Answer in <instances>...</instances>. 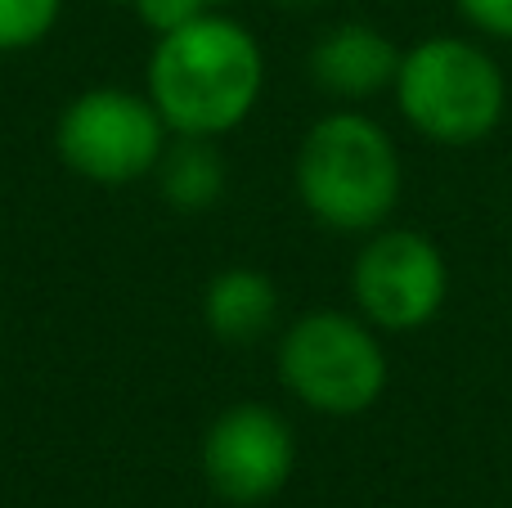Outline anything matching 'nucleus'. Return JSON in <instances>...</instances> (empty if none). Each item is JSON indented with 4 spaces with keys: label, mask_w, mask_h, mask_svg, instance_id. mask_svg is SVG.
Returning a JSON list of instances; mask_svg holds the SVG:
<instances>
[{
    "label": "nucleus",
    "mask_w": 512,
    "mask_h": 508,
    "mask_svg": "<svg viewBox=\"0 0 512 508\" xmlns=\"http://www.w3.org/2000/svg\"><path fill=\"white\" fill-rule=\"evenodd\" d=\"M265 90V54L239 18L216 9L158 36L149 59V99L171 135L239 131Z\"/></svg>",
    "instance_id": "1"
},
{
    "label": "nucleus",
    "mask_w": 512,
    "mask_h": 508,
    "mask_svg": "<svg viewBox=\"0 0 512 508\" xmlns=\"http://www.w3.org/2000/svg\"><path fill=\"white\" fill-rule=\"evenodd\" d=\"M292 185L310 221L333 234H373L396 216L405 162L387 126L369 113H328L301 135Z\"/></svg>",
    "instance_id": "2"
},
{
    "label": "nucleus",
    "mask_w": 512,
    "mask_h": 508,
    "mask_svg": "<svg viewBox=\"0 0 512 508\" xmlns=\"http://www.w3.org/2000/svg\"><path fill=\"white\" fill-rule=\"evenodd\" d=\"M391 99L409 131L441 149H468L499 131L508 113V77L472 36H423L400 54Z\"/></svg>",
    "instance_id": "3"
},
{
    "label": "nucleus",
    "mask_w": 512,
    "mask_h": 508,
    "mask_svg": "<svg viewBox=\"0 0 512 508\" xmlns=\"http://www.w3.org/2000/svg\"><path fill=\"white\" fill-rule=\"evenodd\" d=\"M387 378L391 365L382 333L364 315L310 311L279 338V383L306 410L328 419L369 414L387 392Z\"/></svg>",
    "instance_id": "4"
},
{
    "label": "nucleus",
    "mask_w": 512,
    "mask_h": 508,
    "mask_svg": "<svg viewBox=\"0 0 512 508\" xmlns=\"http://www.w3.org/2000/svg\"><path fill=\"white\" fill-rule=\"evenodd\" d=\"M171 131L149 95H135L122 86L81 90L72 104H63L54 122V153L72 176L104 189L135 185L153 176Z\"/></svg>",
    "instance_id": "5"
},
{
    "label": "nucleus",
    "mask_w": 512,
    "mask_h": 508,
    "mask_svg": "<svg viewBox=\"0 0 512 508\" xmlns=\"http://www.w3.org/2000/svg\"><path fill=\"white\" fill-rule=\"evenodd\" d=\"M351 297L378 333H418L445 311L450 261L423 230L382 225L355 252Z\"/></svg>",
    "instance_id": "6"
},
{
    "label": "nucleus",
    "mask_w": 512,
    "mask_h": 508,
    "mask_svg": "<svg viewBox=\"0 0 512 508\" xmlns=\"http://www.w3.org/2000/svg\"><path fill=\"white\" fill-rule=\"evenodd\" d=\"M297 468V437L279 410L239 401L203 432V477L225 504H265L288 486Z\"/></svg>",
    "instance_id": "7"
},
{
    "label": "nucleus",
    "mask_w": 512,
    "mask_h": 508,
    "mask_svg": "<svg viewBox=\"0 0 512 508\" xmlns=\"http://www.w3.org/2000/svg\"><path fill=\"white\" fill-rule=\"evenodd\" d=\"M400 45L391 41L382 27L373 23H337L310 45V81H315L324 95L346 99V104H360V99L387 95L396 86L400 72Z\"/></svg>",
    "instance_id": "8"
},
{
    "label": "nucleus",
    "mask_w": 512,
    "mask_h": 508,
    "mask_svg": "<svg viewBox=\"0 0 512 508\" xmlns=\"http://www.w3.org/2000/svg\"><path fill=\"white\" fill-rule=\"evenodd\" d=\"M203 324L212 329V338L230 342V347L261 342L279 324V288H274V279L265 270L252 266L221 270L203 288Z\"/></svg>",
    "instance_id": "9"
},
{
    "label": "nucleus",
    "mask_w": 512,
    "mask_h": 508,
    "mask_svg": "<svg viewBox=\"0 0 512 508\" xmlns=\"http://www.w3.org/2000/svg\"><path fill=\"white\" fill-rule=\"evenodd\" d=\"M153 176H158L162 203L176 207V212H207L212 203H221L225 185H230L221 149L212 140H198V135L167 140Z\"/></svg>",
    "instance_id": "10"
},
{
    "label": "nucleus",
    "mask_w": 512,
    "mask_h": 508,
    "mask_svg": "<svg viewBox=\"0 0 512 508\" xmlns=\"http://www.w3.org/2000/svg\"><path fill=\"white\" fill-rule=\"evenodd\" d=\"M63 0H0V54H23L54 32Z\"/></svg>",
    "instance_id": "11"
},
{
    "label": "nucleus",
    "mask_w": 512,
    "mask_h": 508,
    "mask_svg": "<svg viewBox=\"0 0 512 508\" xmlns=\"http://www.w3.org/2000/svg\"><path fill=\"white\" fill-rule=\"evenodd\" d=\"M131 5H135V14L144 18V27L158 36L176 32V27L194 23L198 14H207L203 0H131Z\"/></svg>",
    "instance_id": "12"
},
{
    "label": "nucleus",
    "mask_w": 512,
    "mask_h": 508,
    "mask_svg": "<svg viewBox=\"0 0 512 508\" xmlns=\"http://www.w3.org/2000/svg\"><path fill=\"white\" fill-rule=\"evenodd\" d=\"M468 27L490 41H512V0H454Z\"/></svg>",
    "instance_id": "13"
},
{
    "label": "nucleus",
    "mask_w": 512,
    "mask_h": 508,
    "mask_svg": "<svg viewBox=\"0 0 512 508\" xmlns=\"http://www.w3.org/2000/svg\"><path fill=\"white\" fill-rule=\"evenodd\" d=\"M279 9H288V14H310V9H319V5H328V0H274Z\"/></svg>",
    "instance_id": "14"
},
{
    "label": "nucleus",
    "mask_w": 512,
    "mask_h": 508,
    "mask_svg": "<svg viewBox=\"0 0 512 508\" xmlns=\"http://www.w3.org/2000/svg\"><path fill=\"white\" fill-rule=\"evenodd\" d=\"M203 5H207V9H216V5H230V0H203Z\"/></svg>",
    "instance_id": "15"
}]
</instances>
